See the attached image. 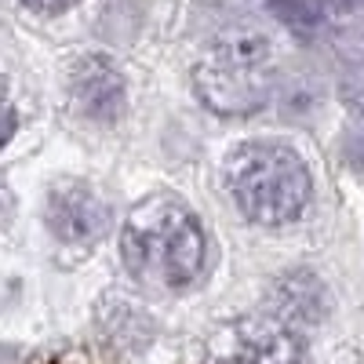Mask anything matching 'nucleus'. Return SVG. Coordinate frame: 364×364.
I'll return each instance as SVG.
<instances>
[{
  "mask_svg": "<svg viewBox=\"0 0 364 364\" xmlns=\"http://www.w3.org/2000/svg\"><path fill=\"white\" fill-rule=\"evenodd\" d=\"M120 255L146 284L186 288L204 266V230L182 200L157 193L132 208L120 233Z\"/></svg>",
  "mask_w": 364,
  "mask_h": 364,
  "instance_id": "1",
  "label": "nucleus"
},
{
  "mask_svg": "<svg viewBox=\"0 0 364 364\" xmlns=\"http://www.w3.org/2000/svg\"><path fill=\"white\" fill-rule=\"evenodd\" d=\"M226 186L245 219L281 226L306 208L314 178L295 149L281 142H245L230 154Z\"/></svg>",
  "mask_w": 364,
  "mask_h": 364,
  "instance_id": "2",
  "label": "nucleus"
},
{
  "mask_svg": "<svg viewBox=\"0 0 364 364\" xmlns=\"http://www.w3.org/2000/svg\"><path fill=\"white\" fill-rule=\"evenodd\" d=\"M273 44L255 29H233L211 44L197 66L200 99L219 113L259 109L273 91Z\"/></svg>",
  "mask_w": 364,
  "mask_h": 364,
  "instance_id": "3",
  "label": "nucleus"
},
{
  "mask_svg": "<svg viewBox=\"0 0 364 364\" xmlns=\"http://www.w3.org/2000/svg\"><path fill=\"white\" fill-rule=\"evenodd\" d=\"M44 223L63 245L87 248L109 230V204L87 186V182H58L48 193Z\"/></svg>",
  "mask_w": 364,
  "mask_h": 364,
  "instance_id": "4",
  "label": "nucleus"
},
{
  "mask_svg": "<svg viewBox=\"0 0 364 364\" xmlns=\"http://www.w3.org/2000/svg\"><path fill=\"white\" fill-rule=\"evenodd\" d=\"M128 87H124V73L117 70V63L102 55H84L80 63L70 70V102L80 117L87 120H117L124 109Z\"/></svg>",
  "mask_w": 364,
  "mask_h": 364,
  "instance_id": "5",
  "label": "nucleus"
},
{
  "mask_svg": "<svg viewBox=\"0 0 364 364\" xmlns=\"http://www.w3.org/2000/svg\"><path fill=\"white\" fill-rule=\"evenodd\" d=\"M215 364H306V357H302V343L284 324L248 321L226 336Z\"/></svg>",
  "mask_w": 364,
  "mask_h": 364,
  "instance_id": "6",
  "label": "nucleus"
},
{
  "mask_svg": "<svg viewBox=\"0 0 364 364\" xmlns=\"http://www.w3.org/2000/svg\"><path fill=\"white\" fill-rule=\"evenodd\" d=\"M22 4H26L29 11H41V15H58V11L73 8L77 0H22Z\"/></svg>",
  "mask_w": 364,
  "mask_h": 364,
  "instance_id": "7",
  "label": "nucleus"
},
{
  "mask_svg": "<svg viewBox=\"0 0 364 364\" xmlns=\"http://www.w3.org/2000/svg\"><path fill=\"white\" fill-rule=\"evenodd\" d=\"M11 135H15V109H11V102L0 99V146H8Z\"/></svg>",
  "mask_w": 364,
  "mask_h": 364,
  "instance_id": "8",
  "label": "nucleus"
},
{
  "mask_svg": "<svg viewBox=\"0 0 364 364\" xmlns=\"http://www.w3.org/2000/svg\"><path fill=\"white\" fill-rule=\"evenodd\" d=\"M4 215H8V193H4V186H0V223H4Z\"/></svg>",
  "mask_w": 364,
  "mask_h": 364,
  "instance_id": "9",
  "label": "nucleus"
}]
</instances>
